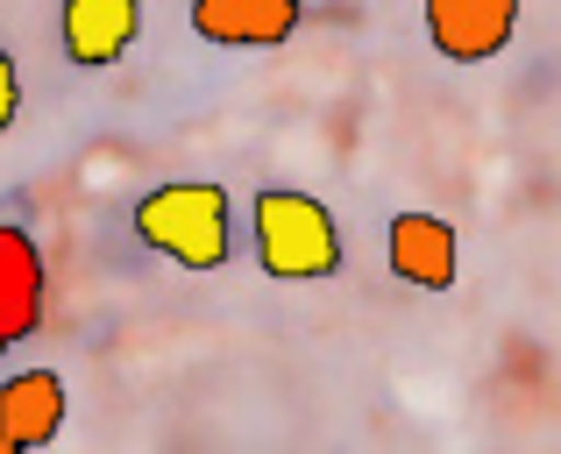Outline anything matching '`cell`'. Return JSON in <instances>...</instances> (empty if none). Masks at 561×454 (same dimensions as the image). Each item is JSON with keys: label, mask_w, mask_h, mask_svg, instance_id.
Segmentation results:
<instances>
[{"label": "cell", "mask_w": 561, "mask_h": 454, "mask_svg": "<svg viewBox=\"0 0 561 454\" xmlns=\"http://www.w3.org/2000/svg\"><path fill=\"white\" fill-rule=\"evenodd\" d=\"M136 36H142V0H65L57 8V43L85 71L122 65L136 50Z\"/></svg>", "instance_id": "4"}, {"label": "cell", "mask_w": 561, "mask_h": 454, "mask_svg": "<svg viewBox=\"0 0 561 454\" xmlns=\"http://www.w3.org/2000/svg\"><path fill=\"white\" fill-rule=\"evenodd\" d=\"M249 242H256L263 277H277V284H320L348 256L334 213L313 193H291V185H263L249 199Z\"/></svg>", "instance_id": "2"}, {"label": "cell", "mask_w": 561, "mask_h": 454, "mask_svg": "<svg viewBox=\"0 0 561 454\" xmlns=\"http://www.w3.org/2000/svg\"><path fill=\"white\" fill-rule=\"evenodd\" d=\"M519 28V0H426V43L448 65H491Z\"/></svg>", "instance_id": "3"}, {"label": "cell", "mask_w": 561, "mask_h": 454, "mask_svg": "<svg viewBox=\"0 0 561 454\" xmlns=\"http://www.w3.org/2000/svg\"><path fill=\"white\" fill-rule=\"evenodd\" d=\"M0 454H14V441H8V433H0Z\"/></svg>", "instance_id": "10"}, {"label": "cell", "mask_w": 561, "mask_h": 454, "mask_svg": "<svg viewBox=\"0 0 561 454\" xmlns=\"http://www.w3.org/2000/svg\"><path fill=\"white\" fill-rule=\"evenodd\" d=\"M65 427V376L57 370H14L0 376V433L14 441V454L50 447Z\"/></svg>", "instance_id": "8"}, {"label": "cell", "mask_w": 561, "mask_h": 454, "mask_svg": "<svg viewBox=\"0 0 561 454\" xmlns=\"http://www.w3.org/2000/svg\"><path fill=\"white\" fill-rule=\"evenodd\" d=\"M43 284H50V270H43L36 234L0 221V356L43 327Z\"/></svg>", "instance_id": "6"}, {"label": "cell", "mask_w": 561, "mask_h": 454, "mask_svg": "<svg viewBox=\"0 0 561 454\" xmlns=\"http://www.w3.org/2000/svg\"><path fill=\"white\" fill-rule=\"evenodd\" d=\"M14 114H22V71H14V57L0 50V136L14 128Z\"/></svg>", "instance_id": "9"}, {"label": "cell", "mask_w": 561, "mask_h": 454, "mask_svg": "<svg viewBox=\"0 0 561 454\" xmlns=\"http://www.w3.org/2000/svg\"><path fill=\"white\" fill-rule=\"evenodd\" d=\"M128 228H136L142 248H157L179 270H220L234 256V199L206 178H179V185L142 193Z\"/></svg>", "instance_id": "1"}, {"label": "cell", "mask_w": 561, "mask_h": 454, "mask_svg": "<svg viewBox=\"0 0 561 454\" xmlns=\"http://www.w3.org/2000/svg\"><path fill=\"white\" fill-rule=\"evenodd\" d=\"M383 256H391V270L405 277V284L448 291L462 248H455V228L440 221V213H391V228H383Z\"/></svg>", "instance_id": "7"}, {"label": "cell", "mask_w": 561, "mask_h": 454, "mask_svg": "<svg viewBox=\"0 0 561 454\" xmlns=\"http://www.w3.org/2000/svg\"><path fill=\"white\" fill-rule=\"evenodd\" d=\"M306 22V0H192V36L220 50H277Z\"/></svg>", "instance_id": "5"}]
</instances>
